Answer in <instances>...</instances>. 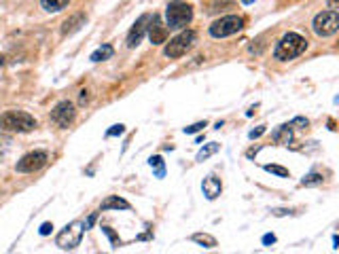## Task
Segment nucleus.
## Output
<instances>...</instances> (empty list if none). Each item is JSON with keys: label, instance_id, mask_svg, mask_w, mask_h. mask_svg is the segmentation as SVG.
I'll return each instance as SVG.
<instances>
[{"label": "nucleus", "instance_id": "nucleus-1", "mask_svg": "<svg viewBox=\"0 0 339 254\" xmlns=\"http://www.w3.org/2000/svg\"><path fill=\"white\" fill-rule=\"evenodd\" d=\"M308 47V41L301 36L297 32H289L284 34L280 38V43L276 45V51H274V57L280 60V62H289V60H295L299 57L303 51Z\"/></svg>", "mask_w": 339, "mask_h": 254}, {"label": "nucleus", "instance_id": "nucleus-2", "mask_svg": "<svg viewBox=\"0 0 339 254\" xmlns=\"http://www.w3.org/2000/svg\"><path fill=\"white\" fill-rule=\"evenodd\" d=\"M37 127L34 116H30L28 112L22 110H9L0 116V129L3 131H11V133H26Z\"/></svg>", "mask_w": 339, "mask_h": 254}, {"label": "nucleus", "instance_id": "nucleus-3", "mask_svg": "<svg viewBox=\"0 0 339 254\" xmlns=\"http://www.w3.org/2000/svg\"><path fill=\"white\" fill-rule=\"evenodd\" d=\"M166 19H168V26L172 28V30H181V28H185L191 19H193V9H191V5H187V3H172V5H168V9H166Z\"/></svg>", "mask_w": 339, "mask_h": 254}, {"label": "nucleus", "instance_id": "nucleus-4", "mask_svg": "<svg viewBox=\"0 0 339 254\" xmlns=\"http://www.w3.org/2000/svg\"><path fill=\"white\" fill-rule=\"evenodd\" d=\"M242 28H244V17L227 15V17H221V19H217L210 26V34L214 38H225V36H231V34H238Z\"/></svg>", "mask_w": 339, "mask_h": 254}, {"label": "nucleus", "instance_id": "nucleus-5", "mask_svg": "<svg viewBox=\"0 0 339 254\" xmlns=\"http://www.w3.org/2000/svg\"><path fill=\"white\" fill-rule=\"evenodd\" d=\"M195 38H198V34H195L193 30H185V32H181L178 36H174L168 45H166V55L168 57H183L187 51L195 45Z\"/></svg>", "mask_w": 339, "mask_h": 254}, {"label": "nucleus", "instance_id": "nucleus-6", "mask_svg": "<svg viewBox=\"0 0 339 254\" xmlns=\"http://www.w3.org/2000/svg\"><path fill=\"white\" fill-rule=\"evenodd\" d=\"M83 233H85V227H83L81 220H77V223L68 225V227L58 235L56 244H58L62 250H73V248H77V246L81 244Z\"/></svg>", "mask_w": 339, "mask_h": 254}, {"label": "nucleus", "instance_id": "nucleus-7", "mask_svg": "<svg viewBox=\"0 0 339 254\" xmlns=\"http://www.w3.org/2000/svg\"><path fill=\"white\" fill-rule=\"evenodd\" d=\"M314 32L318 36H331L339 30V15L337 11H325V13H318L314 17Z\"/></svg>", "mask_w": 339, "mask_h": 254}, {"label": "nucleus", "instance_id": "nucleus-8", "mask_svg": "<svg viewBox=\"0 0 339 254\" xmlns=\"http://www.w3.org/2000/svg\"><path fill=\"white\" fill-rule=\"evenodd\" d=\"M75 119H77V110H75V104L73 102H60V104L51 110V121L56 123L58 127L66 129L75 123Z\"/></svg>", "mask_w": 339, "mask_h": 254}, {"label": "nucleus", "instance_id": "nucleus-9", "mask_svg": "<svg viewBox=\"0 0 339 254\" xmlns=\"http://www.w3.org/2000/svg\"><path fill=\"white\" fill-rule=\"evenodd\" d=\"M47 159H49V155L45 150H32V152H28V155H24L20 159V163H17V172H22V174L37 172V169H41L47 163Z\"/></svg>", "mask_w": 339, "mask_h": 254}, {"label": "nucleus", "instance_id": "nucleus-10", "mask_svg": "<svg viewBox=\"0 0 339 254\" xmlns=\"http://www.w3.org/2000/svg\"><path fill=\"white\" fill-rule=\"evenodd\" d=\"M149 22H151V15H142V17H138V22L132 26V30L128 34V47L130 49H134L136 45H140L142 36H145V32L149 30V26H147Z\"/></svg>", "mask_w": 339, "mask_h": 254}, {"label": "nucleus", "instance_id": "nucleus-11", "mask_svg": "<svg viewBox=\"0 0 339 254\" xmlns=\"http://www.w3.org/2000/svg\"><path fill=\"white\" fill-rule=\"evenodd\" d=\"M149 38L153 45H162L168 38V28L159 22V17H151V26H149Z\"/></svg>", "mask_w": 339, "mask_h": 254}, {"label": "nucleus", "instance_id": "nucleus-12", "mask_svg": "<svg viewBox=\"0 0 339 254\" xmlns=\"http://www.w3.org/2000/svg\"><path fill=\"white\" fill-rule=\"evenodd\" d=\"M202 189H204V195L208 199H217L221 195V191H223V184H221V180L217 176H208L202 182Z\"/></svg>", "mask_w": 339, "mask_h": 254}, {"label": "nucleus", "instance_id": "nucleus-13", "mask_svg": "<svg viewBox=\"0 0 339 254\" xmlns=\"http://www.w3.org/2000/svg\"><path fill=\"white\" fill-rule=\"evenodd\" d=\"M81 26H85V15L77 13L73 17H68V19L62 24V34H75L77 30H81Z\"/></svg>", "mask_w": 339, "mask_h": 254}, {"label": "nucleus", "instance_id": "nucleus-14", "mask_svg": "<svg viewBox=\"0 0 339 254\" xmlns=\"http://www.w3.org/2000/svg\"><path fill=\"white\" fill-rule=\"evenodd\" d=\"M272 140H274L276 144H282V146L291 144V140H293V129H291V125H280V127L272 133Z\"/></svg>", "mask_w": 339, "mask_h": 254}, {"label": "nucleus", "instance_id": "nucleus-15", "mask_svg": "<svg viewBox=\"0 0 339 254\" xmlns=\"http://www.w3.org/2000/svg\"><path fill=\"white\" fill-rule=\"evenodd\" d=\"M102 210H130V203L117 195H111L102 201Z\"/></svg>", "mask_w": 339, "mask_h": 254}, {"label": "nucleus", "instance_id": "nucleus-16", "mask_svg": "<svg viewBox=\"0 0 339 254\" xmlns=\"http://www.w3.org/2000/svg\"><path fill=\"white\" fill-rule=\"evenodd\" d=\"M115 53V49L111 45H102L98 51H94L92 53V62H104V60H111Z\"/></svg>", "mask_w": 339, "mask_h": 254}, {"label": "nucleus", "instance_id": "nucleus-17", "mask_svg": "<svg viewBox=\"0 0 339 254\" xmlns=\"http://www.w3.org/2000/svg\"><path fill=\"white\" fill-rule=\"evenodd\" d=\"M149 165L155 169V176H157V178H164V176H166V163H164V159L159 157V155L151 157V159H149Z\"/></svg>", "mask_w": 339, "mask_h": 254}, {"label": "nucleus", "instance_id": "nucleus-18", "mask_svg": "<svg viewBox=\"0 0 339 254\" xmlns=\"http://www.w3.org/2000/svg\"><path fill=\"white\" fill-rule=\"evenodd\" d=\"M191 240L202 244L204 248H214V246H217V240H214L212 235H208V233H195V235H191Z\"/></svg>", "mask_w": 339, "mask_h": 254}, {"label": "nucleus", "instance_id": "nucleus-19", "mask_svg": "<svg viewBox=\"0 0 339 254\" xmlns=\"http://www.w3.org/2000/svg\"><path fill=\"white\" fill-rule=\"evenodd\" d=\"M219 148H221V144H217V142H210V144H206L200 152H198V161H206L208 157H212L214 152H219Z\"/></svg>", "mask_w": 339, "mask_h": 254}, {"label": "nucleus", "instance_id": "nucleus-20", "mask_svg": "<svg viewBox=\"0 0 339 254\" xmlns=\"http://www.w3.org/2000/svg\"><path fill=\"white\" fill-rule=\"evenodd\" d=\"M70 3V0H41V5H43V9H47V11H62L66 5Z\"/></svg>", "mask_w": 339, "mask_h": 254}, {"label": "nucleus", "instance_id": "nucleus-21", "mask_svg": "<svg viewBox=\"0 0 339 254\" xmlns=\"http://www.w3.org/2000/svg\"><path fill=\"white\" fill-rule=\"evenodd\" d=\"M323 174H316V172H312V174H308L306 178L301 180V184L303 186H318V184H323Z\"/></svg>", "mask_w": 339, "mask_h": 254}, {"label": "nucleus", "instance_id": "nucleus-22", "mask_svg": "<svg viewBox=\"0 0 339 254\" xmlns=\"http://www.w3.org/2000/svg\"><path fill=\"white\" fill-rule=\"evenodd\" d=\"M265 172L276 174V176H280V178H289V176H291L289 169H287V167H282V165H265Z\"/></svg>", "mask_w": 339, "mask_h": 254}, {"label": "nucleus", "instance_id": "nucleus-23", "mask_svg": "<svg viewBox=\"0 0 339 254\" xmlns=\"http://www.w3.org/2000/svg\"><path fill=\"white\" fill-rule=\"evenodd\" d=\"M204 127H206V121H202V123H195V125L185 127V133H198V131H202Z\"/></svg>", "mask_w": 339, "mask_h": 254}, {"label": "nucleus", "instance_id": "nucleus-24", "mask_svg": "<svg viewBox=\"0 0 339 254\" xmlns=\"http://www.w3.org/2000/svg\"><path fill=\"white\" fill-rule=\"evenodd\" d=\"M123 131H126V127H123V125H113L109 131H106V135H109V138H113V135H121Z\"/></svg>", "mask_w": 339, "mask_h": 254}, {"label": "nucleus", "instance_id": "nucleus-25", "mask_svg": "<svg viewBox=\"0 0 339 254\" xmlns=\"http://www.w3.org/2000/svg\"><path fill=\"white\" fill-rule=\"evenodd\" d=\"M9 144H11V140H9V138H5V135H0V157H3L5 152L9 150Z\"/></svg>", "mask_w": 339, "mask_h": 254}, {"label": "nucleus", "instance_id": "nucleus-26", "mask_svg": "<svg viewBox=\"0 0 339 254\" xmlns=\"http://www.w3.org/2000/svg\"><path fill=\"white\" fill-rule=\"evenodd\" d=\"M96 218H98V214L94 212V214H92V216H89V218L85 220V223H83V227H85V229H92V225L96 223Z\"/></svg>", "mask_w": 339, "mask_h": 254}, {"label": "nucleus", "instance_id": "nucleus-27", "mask_svg": "<svg viewBox=\"0 0 339 254\" xmlns=\"http://www.w3.org/2000/svg\"><path fill=\"white\" fill-rule=\"evenodd\" d=\"M263 133H265V127H263V125H261L259 129H253V131H251V140H255V138H261Z\"/></svg>", "mask_w": 339, "mask_h": 254}, {"label": "nucleus", "instance_id": "nucleus-28", "mask_svg": "<svg viewBox=\"0 0 339 254\" xmlns=\"http://www.w3.org/2000/svg\"><path fill=\"white\" fill-rule=\"evenodd\" d=\"M293 125H303V127H308V119L297 116V119H293Z\"/></svg>", "mask_w": 339, "mask_h": 254}, {"label": "nucleus", "instance_id": "nucleus-29", "mask_svg": "<svg viewBox=\"0 0 339 254\" xmlns=\"http://www.w3.org/2000/svg\"><path fill=\"white\" fill-rule=\"evenodd\" d=\"M51 229H53V225H51V223H45V225L41 227V235H49Z\"/></svg>", "mask_w": 339, "mask_h": 254}, {"label": "nucleus", "instance_id": "nucleus-30", "mask_svg": "<svg viewBox=\"0 0 339 254\" xmlns=\"http://www.w3.org/2000/svg\"><path fill=\"white\" fill-rule=\"evenodd\" d=\"M263 244H265V246L276 244V235H265V237H263Z\"/></svg>", "mask_w": 339, "mask_h": 254}, {"label": "nucleus", "instance_id": "nucleus-31", "mask_svg": "<svg viewBox=\"0 0 339 254\" xmlns=\"http://www.w3.org/2000/svg\"><path fill=\"white\" fill-rule=\"evenodd\" d=\"M102 229H104V233H106V235H109V237H111V240H113V242L117 244V237H115V233H113V231H111L109 227H102Z\"/></svg>", "mask_w": 339, "mask_h": 254}, {"label": "nucleus", "instance_id": "nucleus-32", "mask_svg": "<svg viewBox=\"0 0 339 254\" xmlns=\"http://www.w3.org/2000/svg\"><path fill=\"white\" fill-rule=\"evenodd\" d=\"M242 3H244V5H251V3H253V0H242Z\"/></svg>", "mask_w": 339, "mask_h": 254}]
</instances>
